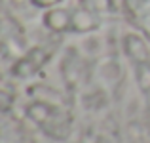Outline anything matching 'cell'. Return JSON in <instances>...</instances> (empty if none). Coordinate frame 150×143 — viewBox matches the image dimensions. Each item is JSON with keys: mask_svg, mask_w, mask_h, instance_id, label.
Segmentation results:
<instances>
[{"mask_svg": "<svg viewBox=\"0 0 150 143\" xmlns=\"http://www.w3.org/2000/svg\"><path fill=\"white\" fill-rule=\"evenodd\" d=\"M133 73H135V82L143 95L150 97V61L135 63L133 65Z\"/></svg>", "mask_w": 150, "mask_h": 143, "instance_id": "52a82bcc", "label": "cell"}, {"mask_svg": "<svg viewBox=\"0 0 150 143\" xmlns=\"http://www.w3.org/2000/svg\"><path fill=\"white\" fill-rule=\"evenodd\" d=\"M53 57V48L48 46H34L30 50H27L17 61L11 65L10 73L13 78L19 80H29V78L36 77L42 69L51 61Z\"/></svg>", "mask_w": 150, "mask_h": 143, "instance_id": "3957f363", "label": "cell"}, {"mask_svg": "<svg viewBox=\"0 0 150 143\" xmlns=\"http://www.w3.org/2000/svg\"><path fill=\"white\" fill-rule=\"evenodd\" d=\"M15 103V97L11 92H8V90L0 88V114L8 113V111H11V107H13Z\"/></svg>", "mask_w": 150, "mask_h": 143, "instance_id": "ba28073f", "label": "cell"}, {"mask_svg": "<svg viewBox=\"0 0 150 143\" xmlns=\"http://www.w3.org/2000/svg\"><path fill=\"white\" fill-rule=\"evenodd\" d=\"M122 8L131 25L150 42V0H122Z\"/></svg>", "mask_w": 150, "mask_h": 143, "instance_id": "277c9868", "label": "cell"}, {"mask_svg": "<svg viewBox=\"0 0 150 143\" xmlns=\"http://www.w3.org/2000/svg\"><path fill=\"white\" fill-rule=\"evenodd\" d=\"M78 6L97 17H103V15L116 14L118 0H78Z\"/></svg>", "mask_w": 150, "mask_h": 143, "instance_id": "8992f818", "label": "cell"}, {"mask_svg": "<svg viewBox=\"0 0 150 143\" xmlns=\"http://www.w3.org/2000/svg\"><path fill=\"white\" fill-rule=\"evenodd\" d=\"M42 23L46 29L53 31V33H89V31L99 29L101 25L97 15L86 11L80 6L76 10L61 6L46 10L42 15Z\"/></svg>", "mask_w": 150, "mask_h": 143, "instance_id": "7a4b0ae2", "label": "cell"}, {"mask_svg": "<svg viewBox=\"0 0 150 143\" xmlns=\"http://www.w3.org/2000/svg\"><path fill=\"white\" fill-rule=\"evenodd\" d=\"M25 114L50 139L65 141L72 132V114L57 103L44 101V99L30 101L25 107Z\"/></svg>", "mask_w": 150, "mask_h": 143, "instance_id": "6da1fadb", "label": "cell"}, {"mask_svg": "<svg viewBox=\"0 0 150 143\" xmlns=\"http://www.w3.org/2000/svg\"><path fill=\"white\" fill-rule=\"evenodd\" d=\"M122 48H124L125 57L129 59L131 65L135 63H143V61H150V46L146 42V38L143 34L137 33H127L122 38Z\"/></svg>", "mask_w": 150, "mask_h": 143, "instance_id": "5b68a950", "label": "cell"}, {"mask_svg": "<svg viewBox=\"0 0 150 143\" xmlns=\"http://www.w3.org/2000/svg\"><path fill=\"white\" fill-rule=\"evenodd\" d=\"M29 2L33 4L34 8H38V10H51V8L61 6L65 0H29Z\"/></svg>", "mask_w": 150, "mask_h": 143, "instance_id": "9c48e42d", "label": "cell"}]
</instances>
